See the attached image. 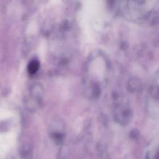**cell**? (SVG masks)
I'll list each match as a JSON object with an SVG mask.
<instances>
[{
    "mask_svg": "<svg viewBox=\"0 0 159 159\" xmlns=\"http://www.w3.org/2000/svg\"><path fill=\"white\" fill-rule=\"evenodd\" d=\"M145 159H159V137L149 147Z\"/></svg>",
    "mask_w": 159,
    "mask_h": 159,
    "instance_id": "obj_1",
    "label": "cell"
},
{
    "mask_svg": "<svg viewBox=\"0 0 159 159\" xmlns=\"http://www.w3.org/2000/svg\"><path fill=\"white\" fill-rule=\"evenodd\" d=\"M157 80L155 82V83H153V87H152V98H155L156 96H158L155 98H153V99H152V100L153 101H155V102H157V101H159V77L157 79ZM156 105H158L159 106V102L156 104ZM159 110V109H158Z\"/></svg>",
    "mask_w": 159,
    "mask_h": 159,
    "instance_id": "obj_2",
    "label": "cell"
},
{
    "mask_svg": "<svg viewBox=\"0 0 159 159\" xmlns=\"http://www.w3.org/2000/svg\"><path fill=\"white\" fill-rule=\"evenodd\" d=\"M39 62L38 60H32L28 65V71L30 75H34L35 73H36V72L38 71L39 68Z\"/></svg>",
    "mask_w": 159,
    "mask_h": 159,
    "instance_id": "obj_3",
    "label": "cell"
}]
</instances>
